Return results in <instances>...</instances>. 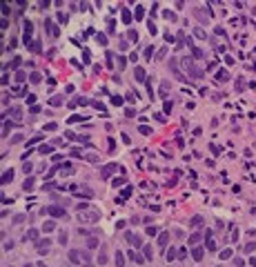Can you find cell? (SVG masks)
<instances>
[{"label":"cell","mask_w":256,"mask_h":267,"mask_svg":"<svg viewBox=\"0 0 256 267\" xmlns=\"http://www.w3.org/2000/svg\"><path fill=\"white\" fill-rule=\"evenodd\" d=\"M143 16H145V9L143 7H136V20H143Z\"/></svg>","instance_id":"obj_19"},{"label":"cell","mask_w":256,"mask_h":267,"mask_svg":"<svg viewBox=\"0 0 256 267\" xmlns=\"http://www.w3.org/2000/svg\"><path fill=\"white\" fill-rule=\"evenodd\" d=\"M201 220H203V216H194V218L189 220V225H198V223H201Z\"/></svg>","instance_id":"obj_32"},{"label":"cell","mask_w":256,"mask_h":267,"mask_svg":"<svg viewBox=\"0 0 256 267\" xmlns=\"http://www.w3.org/2000/svg\"><path fill=\"white\" fill-rule=\"evenodd\" d=\"M127 36H129V40H134V42H136V40H138V33H136V31H129V33H127Z\"/></svg>","instance_id":"obj_35"},{"label":"cell","mask_w":256,"mask_h":267,"mask_svg":"<svg viewBox=\"0 0 256 267\" xmlns=\"http://www.w3.org/2000/svg\"><path fill=\"white\" fill-rule=\"evenodd\" d=\"M27 238H29V241H33V238H38V231H36V229H29V231L25 234V241H27Z\"/></svg>","instance_id":"obj_15"},{"label":"cell","mask_w":256,"mask_h":267,"mask_svg":"<svg viewBox=\"0 0 256 267\" xmlns=\"http://www.w3.org/2000/svg\"><path fill=\"white\" fill-rule=\"evenodd\" d=\"M232 256V252H229V249H225V252H220V258H229Z\"/></svg>","instance_id":"obj_41"},{"label":"cell","mask_w":256,"mask_h":267,"mask_svg":"<svg viewBox=\"0 0 256 267\" xmlns=\"http://www.w3.org/2000/svg\"><path fill=\"white\" fill-rule=\"evenodd\" d=\"M156 231H158L156 227H147V234H149V236H154V234H156Z\"/></svg>","instance_id":"obj_48"},{"label":"cell","mask_w":256,"mask_h":267,"mask_svg":"<svg viewBox=\"0 0 256 267\" xmlns=\"http://www.w3.org/2000/svg\"><path fill=\"white\" fill-rule=\"evenodd\" d=\"M54 227H56V225H54V220H47V223L42 225V231H45V234H47V231H54Z\"/></svg>","instance_id":"obj_11"},{"label":"cell","mask_w":256,"mask_h":267,"mask_svg":"<svg viewBox=\"0 0 256 267\" xmlns=\"http://www.w3.org/2000/svg\"><path fill=\"white\" fill-rule=\"evenodd\" d=\"M96 40H98L100 45H107V38H105V36H102V33H98V36H96Z\"/></svg>","instance_id":"obj_34"},{"label":"cell","mask_w":256,"mask_h":267,"mask_svg":"<svg viewBox=\"0 0 256 267\" xmlns=\"http://www.w3.org/2000/svg\"><path fill=\"white\" fill-rule=\"evenodd\" d=\"M45 129H47V132H54V129H56V123H49V125H45Z\"/></svg>","instance_id":"obj_40"},{"label":"cell","mask_w":256,"mask_h":267,"mask_svg":"<svg viewBox=\"0 0 256 267\" xmlns=\"http://www.w3.org/2000/svg\"><path fill=\"white\" fill-rule=\"evenodd\" d=\"M29 49H31V51H36V54H38V51H40V42H38V40H36V42H31V47H29Z\"/></svg>","instance_id":"obj_29"},{"label":"cell","mask_w":256,"mask_h":267,"mask_svg":"<svg viewBox=\"0 0 256 267\" xmlns=\"http://www.w3.org/2000/svg\"><path fill=\"white\" fill-rule=\"evenodd\" d=\"M118 67H120V71L125 69V58H118Z\"/></svg>","instance_id":"obj_52"},{"label":"cell","mask_w":256,"mask_h":267,"mask_svg":"<svg viewBox=\"0 0 256 267\" xmlns=\"http://www.w3.org/2000/svg\"><path fill=\"white\" fill-rule=\"evenodd\" d=\"M98 218H100L98 212H83V214H78V220H80V223H96Z\"/></svg>","instance_id":"obj_1"},{"label":"cell","mask_w":256,"mask_h":267,"mask_svg":"<svg viewBox=\"0 0 256 267\" xmlns=\"http://www.w3.org/2000/svg\"><path fill=\"white\" fill-rule=\"evenodd\" d=\"M16 67H20V58H14V60H11V69H16Z\"/></svg>","instance_id":"obj_36"},{"label":"cell","mask_w":256,"mask_h":267,"mask_svg":"<svg viewBox=\"0 0 256 267\" xmlns=\"http://www.w3.org/2000/svg\"><path fill=\"white\" fill-rule=\"evenodd\" d=\"M40 154H51V147L49 145H42L40 147Z\"/></svg>","instance_id":"obj_33"},{"label":"cell","mask_w":256,"mask_h":267,"mask_svg":"<svg viewBox=\"0 0 256 267\" xmlns=\"http://www.w3.org/2000/svg\"><path fill=\"white\" fill-rule=\"evenodd\" d=\"M165 40H167V42H174V36H172V33L167 31V33H165Z\"/></svg>","instance_id":"obj_47"},{"label":"cell","mask_w":256,"mask_h":267,"mask_svg":"<svg viewBox=\"0 0 256 267\" xmlns=\"http://www.w3.org/2000/svg\"><path fill=\"white\" fill-rule=\"evenodd\" d=\"M69 260H71V263H78V260H80V254H78L76 249H71V252H69Z\"/></svg>","instance_id":"obj_12"},{"label":"cell","mask_w":256,"mask_h":267,"mask_svg":"<svg viewBox=\"0 0 256 267\" xmlns=\"http://www.w3.org/2000/svg\"><path fill=\"white\" fill-rule=\"evenodd\" d=\"M167 243H169V231H163V234L158 236V245H161V247H165Z\"/></svg>","instance_id":"obj_7"},{"label":"cell","mask_w":256,"mask_h":267,"mask_svg":"<svg viewBox=\"0 0 256 267\" xmlns=\"http://www.w3.org/2000/svg\"><path fill=\"white\" fill-rule=\"evenodd\" d=\"M116 263H118V267H123V263H125V258H123L120 252H116Z\"/></svg>","instance_id":"obj_27"},{"label":"cell","mask_w":256,"mask_h":267,"mask_svg":"<svg viewBox=\"0 0 256 267\" xmlns=\"http://www.w3.org/2000/svg\"><path fill=\"white\" fill-rule=\"evenodd\" d=\"M134 76H136V80H145V69H143V67H136Z\"/></svg>","instance_id":"obj_9"},{"label":"cell","mask_w":256,"mask_h":267,"mask_svg":"<svg viewBox=\"0 0 256 267\" xmlns=\"http://www.w3.org/2000/svg\"><path fill=\"white\" fill-rule=\"evenodd\" d=\"M123 22H132V14L127 9H123Z\"/></svg>","instance_id":"obj_21"},{"label":"cell","mask_w":256,"mask_h":267,"mask_svg":"<svg viewBox=\"0 0 256 267\" xmlns=\"http://www.w3.org/2000/svg\"><path fill=\"white\" fill-rule=\"evenodd\" d=\"M67 20H69L67 14H58V22H60V25H67Z\"/></svg>","instance_id":"obj_22"},{"label":"cell","mask_w":256,"mask_h":267,"mask_svg":"<svg viewBox=\"0 0 256 267\" xmlns=\"http://www.w3.org/2000/svg\"><path fill=\"white\" fill-rule=\"evenodd\" d=\"M234 263H236V267H245V263H243V258H236Z\"/></svg>","instance_id":"obj_51"},{"label":"cell","mask_w":256,"mask_h":267,"mask_svg":"<svg viewBox=\"0 0 256 267\" xmlns=\"http://www.w3.org/2000/svg\"><path fill=\"white\" fill-rule=\"evenodd\" d=\"M172 258H176V252H174V249H169V252H167V260H172Z\"/></svg>","instance_id":"obj_44"},{"label":"cell","mask_w":256,"mask_h":267,"mask_svg":"<svg viewBox=\"0 0 256 267\" xmlns=\"http://www.w3.org/2000/svg\"><path fill=\"white\" fill-rule=\"evenodd\" d=\"M49 247H51V243L47 241V238H45V241H36V252L38 254H47Z\"/></svg>","instance_id":"obj_5"},{"label":"cell","mask_w":256,"mask_h":267,"mask_svg":"<svg viewBox=\"0 0 256 267\" xmlns=\"http://www.w3.org/2000/svg\"><path fill=\"white\" fill-rule=\"evenodd\" d=\"M49 105H51V107H58V105H62V96H54V98L49 100Z\"/></svg>","instance_id":"obj_13"},{"label":"cell","mask_w":256,"mask_h":267,"mask_svg":"<svg viewBox=\"0 0 256 267\" xmlns=\"http://www.w3.org/2000/svg\"><path fill=\"white\" fill-rule=\"evenodd\" d=\"M194 33H196V38H205V31H203V29H196Z\"/></svg>","instance_id":"obj_46"},{"label":"cell","mask_w":256,"mask_h":267,"mask_svg":"<svg viewBox=\"0 0 256 267\" xmlns=\"http://www.w3.org/2000/svg\"><path fill=\"white\" fill-rule=\"evenodd\" d=\"M203 254H205V247H194L192 249V258L194 260H203Z\"/></svg>","instance_id":"obj_6"},{"label":"cell","mask_w":256,"mask_h":267,"mask_svg":"<svg viewBox=\"0 0 256 267\" xmlns=\"http://www.w3.org/2000/svg\"><path fill=\"white\" fill-rule=\"evenodd\" d=\"M11 127H14V123H11V120H5V127H2V136H7V132H9Z\"/></svg>","instance_id":"obj_16"},{"label":"cell","mask_w":256,"mask_h":267,"mask_svg":"<svg viewBox=\"0 0 256 267\" xmlns=\"http://www.w3.org/2000/svg\"><path fill=\"white\" fill-rule=\"evenodd\" d=\"M163 16H165V18H167L169 22H174V20H176V14H174V11H165Z\"/></svg>","instance_id":"obj_20"},{"label":"cell","mask_w":256,"mask_h":267,"mask_svg":"<svg viewBox=\"0 0 256 267\" xmlns=\"http://www.w3.org/2000/svg\"><path fill=\"white\" fill-rule=\"evenodd\" d=\"M25 71H18V73H16V80H18V82H22V80H25Z\"/></svg>","instance_id":"obj_31"},{"label":"cell","mask_w":256,"mask_h":267,"mask_svg":"<svg viewBox=\"0 0 256 267\" xmlns=\"http://www.w3.org/2000/svg\"><path fill=\"white\" fill-rule=\"evenodd\" d=\"M125 183V178H114V187H118V185H123Z\"/></svg>","instance_id":"obj_42"},{"label":"cell","mask_w":256,"mask_h":267,"mask_svg":"<svg viewBox=\"0 0 256 267\" xmlns=\"http://www.w3.org/2000/svg\"><path fill=\"white\" fill-rule=\"evenodd\" d=\"M98 263H100V265H105V263H107V252H100V256H98Z\"/></svg>","instance_id":"obj_28"},{"label":"cell","mask_w":256,"mask_h":267,"mask_svg":"<svg viewBox=\"0 0 256 267\" xmlns=\"http://www.w3.org/2000/svg\"><path fill=\"white\" fill-rule=\"evenodd\" d=\"M87 160H89V163H96V160H98V156H94V154H89V156H87Z\"/></svg>","instance_id":"obj_50"},{"label":"cell","mask_w":256,"mask_h":267,"mask_svg":"<svg viewBox=\"0 0 256 267\" xmlns=\"http://www.w3.org/2000/svg\"><path fill=\"white\" fill-rule=\"evenodd\" d=\"M114 169H116V165H107V167H102V172H100V176L102 178H107V176H109Z\"/></svg>","instance_id":"obj_10"},{"label":"cell","mask_w":256,"mask_h":267,"mask_svg":"<svg viewBox=\"0 0 256 267\" xmlns=\"http://www.w3.org/2000/svg\"><path fill=\"white\" fill-rule=\"evenodd\" d=\"M67 238H69V236H67V231H60V234H58V243H60V245H65Z\"/></svg>","instance_id":"obj_17"},{"label":"cell","mask_w":256,"mask_h":267,"mask_svg":"<svg viewBox=\"0 0 256 267\" xmlns=\"http://www.w3.org/2000/svg\"><path fill=\"white\" fill-rule=\"evenodd\" d=\"M31 187H33V180H31V178L25 180V189H31Z\"/></svg>","instance_id":"obj_43"},{"label":"cell","mask_w":256,"mask_h":267,"mask_svg":"<svg viewBox=\"0 0 256 267\" xmlns=\"http://www.w3.org/2000/svg\"><path fill=\"white\" fill-rule=\"evenodd\" d=\"M11 143H22V136H20V134L14 136V138H11Z\"/></svg>","instance_id":"obj_49"},{"label":"cell","mask_w":256,"mask_h":267,"mask_svg":"<svg viewBox=\"0 0 256 267\" xmlns=\"http://www.w3.org/2000/svg\"><path fill=\"white\" fill-rule=\"evenodd\" d=\"M47 212V214H51L54 218H62L65 216V207H58V205H49V207H45L42 209V214Z\"/></svg>","instance_id":"obj_2"},{"label":"cell","mask_w":256,"mask_h":267,"mask_svg":"<svg viewBox=\"0 0 256 267\" xmlns=\"http://www.w3.org/2000/svg\"><path fill=\"white\" fill-rule=\"evenodd\" d=\"M11 178H14V169H7V172L2 174V185H7V183H11Z\"/></svg>","instance_id":"obj_8"},{"label":"cell","mask_w":256,"mask_h":267,"mask_svg":"<svg viewBox=\"0 0 256 267\" xmlns=\"http://www.w3.org/2000/svg\"><path fill=\"white\" fill-rule=\"evenodd\" d=\"M218 80H229V73H227L225 69H220V73H218Z\"/></svg>","instance_id":"obj_24"},{"label":"cell","mask_w":256,"mask_h":267,"mask_svg":"<svg viewBox=\"0 0 256 267\" xmlns=\"http://www.w3.org/2000/svg\"><path fill=\"white\" fill-rule=\"evenodd\" d=\"M11 116H14V118H16V120H18V118L22 116V111L18 109V107H14V109H11Z\"/></svg>","instance_id":"obj_26"},{"label":"cell","mask_w":256,"mask_h":267,"mask_svg":"<svg viewBox=\"0 0 256 267\" xmlns=\"http://www.w3.org/2000/svg\"><path fill=\"white\" fill-rule=\"evenodd\" d=\"M31 82H40V73H31Z\"/></svg>","instance_id":"obj_39"},{"label":"cell","mask_w":256,"mask_h":267,"mask_svg":"<svg viewBox=\"0 0 256 267\" xmlns=\"http://www.w3.org/2000/svg\"><path fill=\"white\" fill-rule=\"evenodd\" d=\"M185 65H187V69H189V76H192V78H201V76H203V69H201V67H196L192 60H187Z\"/></svg>","instance_id":"obj_4"},{"label":"cell","mask_w":256,"mask_h":267,"mask_svg":"<svg viewBox=\"0 0 256 267\" xmlns=\"http://www.w3.org/2000/svg\"><path fill=\"white\" fill-rule=\"evenodd\" d=\"M25 267H31V265H25Z\"/></svg>","instance_id":"obj_53"},{"label":"cell","mask_w":256,"mask_h":267,"mask_svg":"<svg viewBox=\"0 0 256 267\" xmlns=\"http://www.w3.org/2000/svg\"><path fill=\"white\" fill-rule=\"evenodd\" d=\"M31 31H33L31 20H25V25H22V40H25V42H29V40H31Z\"/></svg>","instance_id":"obj_3"},{"label":"cell","mask_w":256,"mask_h":267,"mask_svg":"<svg viewBox=\"0 0 256 267\" xmlns=\"http://www.w3.org/2000/svg\"><path fill=\"white\" fill-rule=\"evenodd\" d=\"M203 236H205V231H203V234H192V236H189V243H198Z\"/></svg>","instance_id":"obj_18"},{"label":"cell","mask_w":256,"mask_h":267,"mask_svg":"<svg viewBox=\"0 0 256 267\" xmlns=\"http://www.w3.org/2000/svg\"><path fill=\"white\" fill-rule=\"evenodd\" d=\"M203 56H205V54L201 51V49H196V47H194V58H203Z\"/></svg>","instance_id":"obj_38"},{"label":"cell","mask_w":256,"mask_h":267,"mask_svg":"<svg viewBox=\"0 0 256 267\" xmlns=\"http://www.w3.org/2000/svg\"><path fill=\"white\" fill-rule=\"evenodd\" d=\"M111 103L116 105V107H120L123 105V98H120V96H111Z\"/></svg>","instance_id":"obj_25"},{"label":"cell","mask_w":256,"mask_h":267,"mask_svg":"<svg viewBox=\"0 0 256 267\" xmlns=\"http://www.w3.org/2000/svg\"><path fill=\"white\" fill-rule=\"evenodd\" d=\"M98 245V238H89V247H96Z\"/></svg>","instance_id":"obj_45"},{"label":"cell","mask_w":256,"mask_h":267,"mask_svg":"<svg viewBox=\"0 0 256 267\" xmlns=\"http://www.w3.org/2000/svg\"><path fill=\"white\" fill-rule=\"evenodd\" d=\"M245 252H247V254L256 252V243H247V245H245Z\"/></svg>","instance_id":"obj_23"},{"label":"cell","mask_w":256,"mask_h":267,"mask_svg":"<svg viewBox=\"0 0 256 267\" xmlns=\"http://www.w3.org/2000/svg\"><path fill=\"white\" fill-rule=\"evenodd\" d=\"M151 54H154V45H149V47L145 49V58H151Z\"/></svg>","instance_id":"obj_30"},{"label":"cell","mask_w":256,"mask_h":267,"mask_svg":"<svg viewBox=\"0 0 256 267\" xmlns=\"http://www.w3.org/2000/svg\"><path fill=\"white\" fill-rule=\"evenodd\" d=\"M151 256H154V254H151V247L147 245V247H145V258H151Z\"/></svg>","instance_id":"obj_37"},{"label":"cell","mask_w":256,"mask_h":267,"mask_svg":"<svg viewBox=\"0 0 256 267\" xmlns=\"http://www.w3.org/2000/svg\"><path fill=\"white\" fill-rule=\"evenodd\" d=\"M87 103H89L87 98H73V100H71V107H76V105H87Z\"/></svg>","instance_id":"obj_14"}]
</instances>
